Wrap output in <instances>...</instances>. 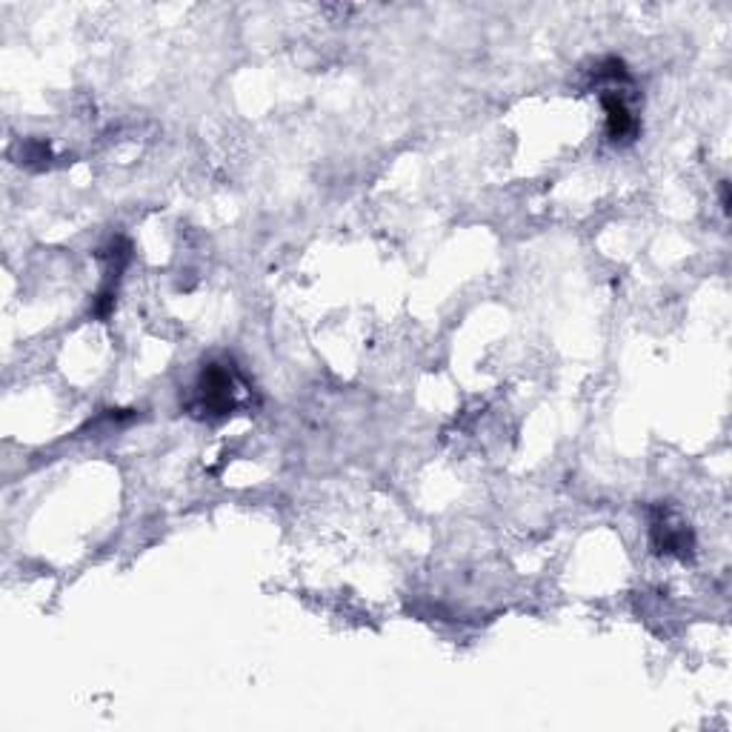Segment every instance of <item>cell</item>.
<instances>
[{"instance_id": "obj_3", "label": "cell", "mask_w": 732, "mask_h": 732, "mask_svg": "<svg viewBox=\"0 0 732 732\" xmlns=\"http://www.w3.org/2000/svg\"><path fill=\"white\" fill-rule=\"evenodd\" d=\"M601 103L603 112H607V135H610V141H632L638 132V118L632 115V109L630 103L624 101V95H621L618 89H610V92H603L601 95Z\"/></svg>"}, {"instance_id": "obj_1", "label": "cell", "mask_w": 732, "mask_h": 732, "mask_svg": "<svg viewBox=\"0 0 732 732\" xmlns=\"http://www.w3.org/2000/svg\"><path fill=\"white\" fill-rule=\"evenodd\" d=\"M235 407V384L230 369L210 364L197 378V409L204 415H226Z\"/></svg>"}, {"instance_id": "obj_2", "label": "cell", "mask_w": 732, "mask_h": 732, "mask_svg": "<svg viewBox=\"0 0 732 732\" xmlns=\"http://www.w3.org/2000/svg\"><path fill=\"white\" fill-rule=\"evenodd\" d=\"M650 536L652 547H655L658 552H664V556L690 558L692 547H695L690 527L681 523L675 516H670L667 509H655V516H652L650 523Z\"/></svg>"}]
</instances>
